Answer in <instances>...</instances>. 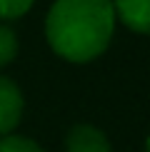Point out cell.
Listing matches in <instances>:
<instances>
[{
	"instance_id": "cell-3",
	"label": "cell",
	"mask_w": 150,
	"mask_h": 152,
	"mask_svg": "<svg viewBox=\"0 0 150 152\" xmlns=\"http://www.w3.org/2000/svg\"><path fill=\"white\" fill-rule=\"evenodd\" d=\"M65 152H112L110 140L95 125H73L65 135Z\"/></svg>"
},
{
	"instance_id": "cell-7",
	"label": "cell",
	"mask_w": 150,
	"mask_h": 152,
	"mask_svg": "<svg viewBox=\"0 0 150 152\" xmlns=\"http://www.w3.org/2000/svg\"><path fill=\"white\" fill-rule=\"evenodd\" d=\"M35 0H0V20H15L23 18L33 8Z\"/></svg>"
},
{
	"instance_id": "cell-1",
	"label": "cell",
	"mask_w": 150,
	"mask_h": 152,
	"mask_svg": "<svg viewBox=\"0 0 150 152\" xmlns=\"http://www.w3.org/2000/svg\"><path fill=\"white\" fill-rule=\"evenodd\" d=\"M115 10L110 0H55L45 20L48 42L70 62H90L105 53Z\"/></svg>"
},
{
	"instance_id": "cell-5",
	"label": "cell",
	"mask_w": 150,
	"mask_h": 152,
	"mask_svg": "<svg viewBox=\"0 0 150 152\" xmlns=\"http://www.w3.org/2000/svg\"><path fill=\"white\" fill-rule=\"evenodd\" d=\"M18 55V35L8 25H0V67L10 65Z\"/></svg>"
},
{
	"instance_id": "cell-2",
	"label": "cell",
	"mask_w": 150,
	"mask_h": 152,
	"mask_svg": "<svg viewBox=\"0 0 150 152\" xmlns=\"http://www.w3.org/2000/svg\"><path fill=\"white\" fill-rule=\"evenodd\" d=\"M23 107H25V100L20 87L10 77L0 75V137L12 135V130L20 125Z\"/></svg>"
},
{
	"instance_id": "cell-4",
	"label": "cell",
	"mask_w": 150,
	"mask_h": 152,
	"mask_svg": "<svg viewBox=\"0 0 150 152\" xmlns=\"http://www.w3.org/2000/svg\"><path fill=\"white\" fill-rule=\"evenodd\" d=\"M112 10L128 30L150 35V0H115Z\"/></svg>"
},
{
	"instance_id": "cell-6",
	"label": "cell",
	"mask_w": 150,
	"mask_h": 152,
	"mask_svg": "<svg viewBox=\"0 0 150 152\" xmlns=\"http://www.w3.org/2000/svg\"><path fill=\"white\" fill-rule=\"evenodd\" d=\"M0 152H45V150L30 137L5 135V137H0Z\"/></svg>"
}]
</instances>
